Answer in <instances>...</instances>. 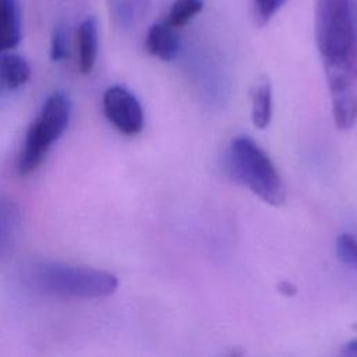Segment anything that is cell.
<instances>
[{
    "label": "cell",
    "mask_w": 357,
    "mask_h": 357,
    "mask_svg": "<svg viewBox=\"0 0 357 357\" xmlns=\"http://www.w3.org/2000/svg\"><path fill=\"white\" fill-rule=\"evenodd\" d=\"M315 40L329 88L353 84L357 71V28L350 0H317Z\"/></svg>",
    "instance_id": "6da1fadb"
},
{
    "label": "cell",
    "mask_w": 357,
    "mask_h": 357,
    "mask_svg": "<svg viewBox=\"0 0 357 357\" xmlns=\"http://www.w3.org/2000/svg\"><path fill=\"white\" fill-rule=\"evenodd\" d=\"M24 280L39 293L81 298L106 297L119 286L117 278L110 272L49 261L31 264Z\"/></svg>",
    "instance_id": "7a4b0ae2"
},
{
    "label": "cell",
    "mask_w": 357,
    "mask_h": 357,
    "mask_svg": "<svg viewBox=\"0 0 357 357\" xmlns=\"http://www.w3.org/2000/svg\"><path fill=\"white\" fill-rule=\"evenodd\" d=\"M231 177L269 205L284 201V185L268 155L248 137H237L227 152Z\"/></svg>",
    "instance_id": "3957f363"
},
{
    "label": "cell",
    "mask_w": 357,
    "mask_h": 357,
    "mask_svg": "<svg viewBox=\"0 0 357 357\" xmlns=\"http://www.w3.org/2000/svg\"><path fill=\"white\" fill-rule=\"evenodd\" d=\"M70 114L71 102L66 93L57 91L45 100L26 132L18 158V172L21 176H28L40 166L52 144L57 141L67 128Z\"/></svg>",
    "instance_id": "277c9868"
},
{
    "label": "cell",
    "mask_w": 357,
    "mask_h": 357,
    "mask_svg": "<svg viewBox=\"0 0 357 357\" xmlns=\"http://www.w3.org/2000/svg\"><path fill=\"white\" fill-rule=\"evenodd\" d=\"M103 110L109 121L123 134L135 135L142 131L144 112L138 99L124 86L114 85L103 93Z\"/></svg>",
    "instance_id": "5b68a950"
},
{
    "label": "cell",
    "mask_w": 357,
    "mask_h": 357,
    "mask_svg": "<svg viewBox=\"0 0 357 357\" xmlns=\"http://www.w3.org/2000/svg\"><path fill=\"white\" fill-rule=\"evenodd\" d=\"M146 50L163 61L173 60L178 53V36L176 28L169 25L166 21L153 24L145 38Z\"/></svg>",
    "instance_id": "8992f818"
},
{
    "label": "cell",
    "mask_w": 357,
    "mask_h": 357,
    "mask_svg": "<svg viewBox=\"0 0 357 357\" xmlns=\"http://www.w3.org/2000/svg\"><path fill=\"white\" fill-rule=\"evenodd\" d=\"M333 120L339 130H349L357 121V95L353 84L329 88Z\"/></svg>",
    "instance_id": "52a82bcc"
},
{
    "label": "cell",
    "mask_w": 357,
    "mask_h": 357,
    "mask_svg": "<svg viewBox=\"0 0 357 357\" xmlns=\"http://www.w3.org/2000/svg\"><path fill=\"white\" fill-rule=\"evenodd\" d=\"M78 64L82 74H89L98 56V22L95 17H86L78 28Z\"/></svg>",
    "instance_id": "ba28073f"
},
{
    "label": "cell",
    "mask_w": 357,
    "mask_h": 357,
    "mask_svg": "<svg viewBox=\"0 0 357 357\" xmlns=\"http://www.w3.org/2000/svg\"><path fill=\"white\" fill-rule=\"evenodd\" d=\"M21 39V17L17 0H0V53L14 49Z\"/></svg>",
    "instance_id": "9c48e42d"
},
{
    "label": "cell",
    "mask_w": 357,
    "mask_h": 357,
    "mask_svg": "<svg viewBox=\"0 0 357 357\" xmlns=\"http://www.w3.org/2000/svg\"><path fill=\"white\" fill-rule=\"evenodd\" d=\"M21 223L18 205L6 197H0V261L7 255L17 237Z\"/></svg>",
    "instance_id": "30bf717a"
},
{
    "label": "cell",
    "mask_w": 357,
    "mask_h": 357,
    "mask_svg": "<svg viewBox=\"0 0 357 357\" xmlns=\"http://www.w3.org/2000/svg\"><path fill=\"white\" fill-rule=\"evenodd\" d=\"M31 75L28 61L14 53H4L0 56V82L8 89H15L24 85Z\"/></svg>",
    "instance_id": "8fae6325"
},
{
    "label": "cell",
    "mask_w": 357,
    "mask_h": 357,
    "mask_svg": "<svg viewBox=\"0 0 357 357\" xmlns=\"http://www.w3.org/2000/svg\"><path fill=\"white\" fill-rule=\"evenodd\" d=\"M272 117V88L268 79H261L252 89V121L259 130L268 127Z\"/></svg>",
    "instance_id": "7c38bea8"
},
{
    "label": "cell",
    "mask_w": 357,
    "mask_h": 357,
    "mask_svg": "<svg viewBox=\"0 0 357 357\" xmlns=\"http://www.w3.org/2000/svg\"><path fill=\"white\" fill-rule=\"evenodd\" d=\"M204 7V0H176L167 14L166 22L178 28L190 22Z\"/></svg>",
    "instance_id": "4fadbf2b"
},
{
    "label": "cell",
    "mask_w": 357,
    "mask_h": 357,
    "mask_svg": "<svg viewBox=\"0 0 357 357\" xmlns=\"http://www.w3.org/2000/svg\"><path fill=\"white\" fill-rule=\"evenodd\" d=\"M336 254L343 264L357 269V238L353 234L343 233L337 237Z\"/></svg>",
    "instance_id": "5bb4252c"
},
{
    "label": "cell",
    "mask_w": 357,
    "mask_h": 357,
    "mask_svg": "<svg viewBox=\"0 0 357 357\" xmlns=\"http://www.w3.org/2000/svg\"><path fill=\"white\" fill-rule=\"evenodd\" d=\"M287 0H252L254 15L259 25H265Z\"/></svg>",
    "instance_id": "9a60e30c"
},
{
    "label": "cell",
    "mask_w": 357,
    "mask_h": 357,
    "mask_svg": "<svg viewBox=\"0 0 357 357\" xmlns=\"http://www.w3.org/2000/svg\"><path fill=\"white\" fill-rule=\"evenodd\" d=\"M68 56V39L63 26H57L53 31L50 40V59L53 61H61Z\"/></svg>",
    "instance_id": "2e32d148"
},
{
    "label": "cell",
    "mask_w": 357,
    "mask_h": 357,
    "mask_svg": "<svg viewBox=\"0 0 357 357\" xmlns=\"http://www.w3.org/2000/svg\"><path fill=\"white\" fill-rule=\"evenodd\" d=\"M278 291H279L280 294H283V296L291 297V296H294V294L297 293V289H296V286L291 284L290 282L282 280V282L278 283Z\"/></svg>",
    "instance_id": "e0dca14e"
},
{
    "label": "cell",
    "mask_w": 357,
    "mask_h": 357,
    "mask_svg": "<svg viewBox=\"0 0 357 357\" xmlns=\"http://www.w3.org/2000/svg\"><path fill=\"white\" fill-rule=\"evenodd\" d=\"M346 350L350 351V353L357 354V340H353V342L347 343V344H346Z\"/></svg>",
    "instance_id": "ac0fdd59"
}]
</instances>
